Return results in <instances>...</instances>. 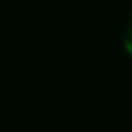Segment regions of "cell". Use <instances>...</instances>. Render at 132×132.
Instances as JSON below:
<instances>
[{
    "mask_svg": "<svg viewBox=\"0 0 132 132\" xmlns=\"http://www.w3.org/2000/svg\"><path fill=\"white\" fill-rule=\"evenodd\" d=\"M125 49L132 54V20H130V27H127V32H125Z\"/></svg>",
    "mask_w": 132,
    "mask_h": 132,
    "instance_id": "1",
    "label": "cell"
}]
</instances>
